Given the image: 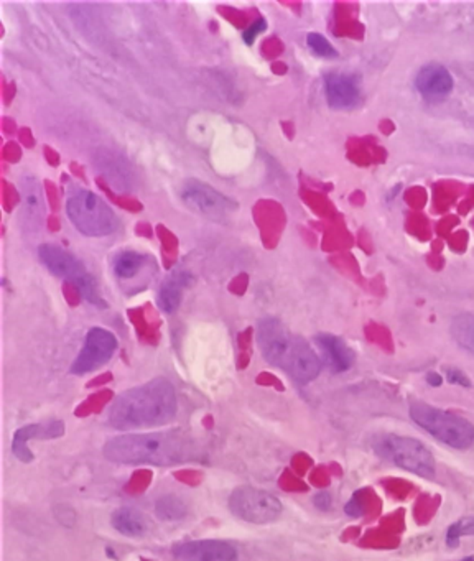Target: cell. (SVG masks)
<instances>
[{"mask_svg": "<svg viewBox=\"0 0 474 561\" xmlns=\"http://www.w3.org/2000/svg\"><path fill=\"white\" fill-rule=\"evenodd\" d=\"M191 282V275L188 272L177 270L163 282L162 289L158 291V306L165 313H175L182 303L183 290Z\"/></svg>", "mask_w": 474, "mask_h": 561, "instance_id": "cell-17", "label": "cell"}, {"mask_svg": "<svg viewBox=\"0 0 474 561\" xmlns=\"http://www.w3.org/2000/svg\"><path fill=\"white\" fill-rule=\"evenodd\" d=\"M326 101L333 109H351L361 101V89L353 74L330 73L325 78Z\"/></svg>", "mask_w": 474, "mask_h": 561, "instance_id": "cell-13", "label": "cell"}, {"mask_svg": "<svg viewBox=\"0 0 474 561\" xmlns=\"http://www.w3.org/2000/svg\"><path fill=\"white\" fill-rule=\"evenodd\" d=\"M111 523L118 534H122L124 536H130V539L144 536L147 534V529H149V523H147L144 513L132 507L117 508V511L112 513Z\"/></svg>", "mask_w": 474, "mask_h": 561, "instance_id": "cell-18", "label": "cell"}, {"mask_svg": "<svg viewBox=\"0 0 474 561\" xmlns=\"http://www.w3.org/2000/svg\"><path fill=\"white\" fill-rule=\"evenodd\" d=\"M117 347V338L111 331L104 328H93L89 329L84 346L76 357L71 372L76 375L89 374V372L97 370L106 362L111 359Z\"/></svg>", "mask_w": 474, "mask_h": 561, "instance_id": "cell-10", "label": "cell"}, {"mask_svg": "<svg viewBox=\"0 0 474 561\" xmlns=\"http://www.w3.org/2000/svg\"><path fill=\"white\" fill-rule=\"evenodd\" d=\"M66 214L79 233L101 237L114 233L118 219L102 198L89 190H78L66 201Z\"/></svg>", "mask_w": 474, "mask_h": 561, "instance_id": "cell-6", "label": "cell"}, {"mask_svg": "<svg viewBox=\"0 0 474 561\" xmlns=\"http://www.w3.org/2000/svg\"><path fill=\"white\" fill-rule=\"evenodd\" d=\"M65 435V425L63 422H48V423H33V425H27L18 428L13 435L12 441V452L17 459L22 463H32L33 452L28 448V443L33 438H41V440H51V438H58Z\"/></svg>", "mask_w": 474, "mask_h": 561, "instance_id": "cell-14", "label": "cell"}, {"mask_svg": "<svg viewBox=\"0 0 474 561\" xmlns=\"http://www.w3.org/2000/svg\"><path fill=\"white\" fill-rule=\"evenodd\" d=\"M173 556L178 561H237L236 546L224 540H194L177 545Z\"/></svg>", "mask_w": 474, "mask_h": 561, "instance_id": "cell-12", "label": "cell"}, {"mask_svg": "<svg viewBox=\"0 0 474 561\" xmlns=\"http://www.w3.org/2000/svg\"><path fill=\"white\" fill-rule=\"evenodd\" d=\"M426 382H428V385H431V387H440L443 384V377L437 374V372H428L426 374Z\"/></svg>", "mask_w": 474, "mask_h": 561, "instance_id": "cell-28", "label": "cell"}, {"mask_svg": "<svg viewBox=\"0 0 474 561\" xmlns=\"http://www.w3.org/2000/svg\"><path fill=\"white\" fill-rule=\"evenodd\" d=\"M265 28H267V23H265L264 18H259L257 22H254L252 25H250L248 30L244 32V35H243L245 43H252V41L255 40V36H257L260 32H264Z\"/></svg>", "mask_w": 474, "mask_h": 561, "instance_id": "cell-26", "label": "cell"}, {"mask_svg": "<svg viewBox=\"0 0 474 561\" xmlns=\"http://www.w3.org/2000/svg\"><path fill=\"white\" fill-rule=\"evenodd\" d=\"M155 513L163 522H178L187 517L188 506L182 497L175 494H165L155 502Z\"/></svg>", "mask_w": 474, "mask_h": 561, "instance_id": "cell-20", "label": "cell"}, {"mask_svg": "<svg viewBox=\"0 0 474 561\" xmlns=\"http://www.w3.org/2000/svg\"><path fill=\"white\" fill-rule=\"evenodd\" d=\"M38 256L43 265L51 273L58 275L69 284H73L83 298H86L91 305L104 306V300L99 295V286L96 278L89 273L81 262L66 249L55 244H43L38 247Z\"/></svg>", "mask_w": 474, "mask_h": 561, "instance_id": "cell-7", "label": "cell"}, {"mask_svg": "<svg viewBox=\"0 0 474 561\" xmlns=\"http://www.w3.org/2000/svg\"><path fill=\"white\" fill-rule=\"evenodd\" d=\"M415 84L421 96L437 101L452 92L453 76L442 64H426L417 74Z\"/></svg>", "mask_w": 474, "mask_h": 561, "instance_id": "cell-15", "label": "cell"}, {"mask_svg": "<svg viewBox=\"0 0 474 561\" xmlns=\"http://www.w3.org/2000/svg\"><path fill=\"white\" fill-rule=\"evenodd\" d=\"M449 333L459 347L474 354V313H461L454 317Z\"/></svg>", "mask_w": 474, "mask_h": 561, "instance_id": "cell-19", "label": "cell"}, {"mask_svg": "<svg viewBox=\"0 0 474 561\" xmlns=\"http://www.w3.org/2000/svg\"><path fill=\"white\" fill-rule=\"evenodd\" d=\"M20 223L28 233H38L45 223V195L38 178L27 174L20 181Z\"/></svg>", "mask_w": 474, "mask_h": 561, "instance_id": "cell-11", "label": "cell"}, {"mask_svg": "<svg viewBox=\"0 0 474 561\" xmlns=\"http://www.w3.org/2000/svg\"><path fill=\"white\" fill-rule=\"evenodd\" d=\"M410 418L421 430L454 450H468L474 443V425L469 420L425 402L410 405Z\"/></svg>", "mask_w": 474, "mask_h": 561, "instance_id": "cell-5", "label": "cell"}, {"mask_svg": "<svg viewBox=\"0 0 474 561\" xmlns=\"http://www.w3.org/2000/svg\"><path fill=\"white\" fill-rule=\"evenodd\" d=\"M463 536H474V515L463 517L448 527L447 545L456 548Z\"/></svg>", "mask_w": 474, "mask_h": 561, "instance_id": "cell-22", "label": "cell"}, {"mask_svg": "<svg viewBox=\"0 0 474 561\" xmlns=\"http://www.w3.org/2000/svg\"><path fill=\"white\" fill-rule=\"evenodd\" d=\"M177 412L178 399L173 384L158 377L117 395L109 408L107 420L116 430L127 431L167 425Z\"/></svg>", "mask_w": 474, "mask_h": 561, "instance_id": "cell-2", "label": "cell"}, {"mask_svg": "<svg viewBox=\"0 0 474 561\" xmlns=\"http://www.w3.org/2000/svg\"><path fill=\"white\" fill-rule=\"evenodd\" d=\"M315 342L320 349L323 362L336 374L349 370L353 367L356 361L353 349L341 338L334 336V334H318L315 338Z\"/></svg>", "mask_w": 474, "mask_h": 561, "instance_id": "cell-16", "label": "cell"}, {"mask_svg": "<svg viewBox=\"0 0 474 561\" xmlns=\"http://www.w3.org/2000/svg\"><path fill=\"white\" fill-rule=\"evenodd\" d=\"M372 450L379 458L419 478L433 479L437 476V463L433 455L424 443L415 438L382 433L372 440Z\"/></svg>", "mask_w": 474, "mask_h": 561, "instance_id": "cell-4", "label": "cell"}, {"mask_svg": "<svg viewBox=\"0 0 474 561\" xmlns=\"http://www.w3.org/2000/svg\"><path fill=\"white\" fill-rule=\"evenodd\" d=\"M104 458L116 464L177 466L205 456L201 443L183 430L129 433L109 440L102 448Z\"/></svg>", "mask_w": 474, "mask_h": 561, "instance_id": "cell-1", "label": "cell"}, {"mask_svg": "<svg viewBox=\"0 0 474 561\" xmlns=\"http://www.w3.org/2000/svg\"><path fill=\"white\" fill-rule=\"evenodd\" d=\"M229 511L232 515L249 523H270L277 520L283 511L282 502L267 490L241 485L232 490L229 497Z\"/></svg>", "mask_w": 474, "mask_h": 561, "instance_id": "cell-8", "label": "cell"}, {"mask_svg": "<svg viewBox=\"0 0 474 561\" xmlns=\"http://www.w3.org/2000/svg\"><path fill=\"white\" fill-rule=\"evenodd\" d=\"M145 263V257L139 252L127 251L118 254L114 261V273L118 278H132L142 270Z\"/></svg>", "mask_w": 474, "mask_h": 561, "instance_id": "cell-21", "label": "cell"}, {"mask_svg": "<svg viewBox=\"0 0 474 561\" xmlns=\"http://www.w3.org/2000/svg\"><path fill=\"white\" fill-rule=\"evenodd\" d=\"M447 379L449 384H453V385H459V387H464V389L471 387V380H469V377L464 374L463 370L456 369V367H448Z\"/></svg>", "mask_w": 474, "mask_h": 561, "instance_id": "cell-24", "label": "cell"}, {"mask_svg": "<svg viewBox=\"0 0 474 561\" xmlns=\"http://www.w3.org/2000/svg\"><path fill=\"white\" fill-rule=\"evenodd\" d=\"M182 200L193 213L224 223L237 213L239 205L200 180H187L182 188Z\"/></svg>", "mask_w": 474, "mask_h": 561, "instance_id": "cell-9", "label": "cell"}, {"mask_svg": "<svg viewBox=\"0 0 474 561\" xmlns=\"http://www.w3.org/2000/svg\"><path fill=\"white\" fill-rule=\"evenodd\" d=\"M315 506L320 508V511H330L331 507V496L328 492H318L313 499Z\"/></svg>", "mask_w": 474, "mask_h": 561, "instance_id": "cell-27", "label": "cell"}, {"mask_svg": "<svg viewBox=\"0 0 474 561\" xmlns=\"http://www.w3.org/2000/svg\"><path fill=\"white\" fill-rule=\"evenodd\" d=\"M257 344L264 359L298 384L315 380L321 372V359L305 339L293 334L280 319L264 318L259 321Z\"/></svg>", "mask_w": 474, "mask_h": 561, "instance_id": "cell-3", "label": "cell"}, {"mask_svg": "<svg viewBox=\"0 0 474 561\" xmlns=\"http://www.w3.org/2000/svg\"><path fill=\"white\" fill-rule=\"evenodd\" d=\"M306 43L311 48L313 53L323 56V58H334V56H338V51L333 48V45H331L321 33H310V35L306 36Z\"/></svg>", "mask_w": 474, "mask_h": 561, "instance_id": "cell-23", "label": "cell"}, {"mask_svg": "<svg viewBox=\"0 0 474 561\" xmlns=\"http://www.w3.org/2000/svg\"><path fill=\"white\" fill-rule=\"evenodd\" d=\"M344 511L349 517H361L364 513V502H363L361 494L359 492L354 494V496L349 499V502L346 504Z\"/></svg>", "mask_w": 474, "mask_h": 561, "instance_id": "cell-25", "label": "cell"}]
</instances>
